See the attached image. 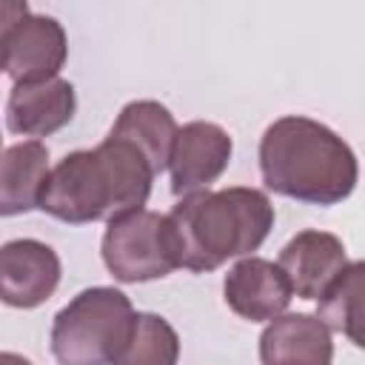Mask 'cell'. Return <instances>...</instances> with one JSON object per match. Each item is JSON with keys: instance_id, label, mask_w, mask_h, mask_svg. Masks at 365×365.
Here are the masks:
<instances>
[{"instance_id": "obj_5", "label": "cell", "mask_w": 365, "mask_h": 365, "mask_svg": "<svg viewBox=\"0 0 365 365\" xmlns=\"http://www.w3.org/2000/svg\"><path fill=\"white\" fill-rule=\"evenodd\" d=\"M103 262L117 282H151L180 268L177 234L168 214L148 208L128 211L108 220L103 242Z\"/></svg>"}, {"instance_id": "obj_9", "label": "cell", "mask_w": 365, "mask_h": 365, "mask_svg": "<svg viewBox=\"0 0 365 365\" xmlns=\"http://www.w3.org/2000/svg\"><path fill=\"white\" fill-rule=\"evenodd\" d=\"M225 305L248 322H271L285 314L294 291L285 271L265 257H242L222 279Z\"/></svg>"}, {"instance_id": "obj_8", "label": "cell", "mask_w": 365, "mask_h": 365, "mask_svg": "<svg viewBox=\"0 0 365 365\" xmlns=\"http://www.w3.org/2000/svg\"><path fill=\"white\" fill-rule=\"evenodd\" d=\"M60 285V257L40 240H11L0 245V302L9 308H37Z\"/></svg>"}, {"instance_id": "obj_16", "label": "cell", "mask_w": 365, "mask_h": 365, "mask_svg": "<svg viewBox=\"0 0 365 365\" xmlns=\"http://www.w3.org/2000/svg\"><path fill=\"white\" fill-rule=\"evenodd\" d=\"M180 336L174 325L148 311H134L131 331L111 365H177Z\"/></svg>"}, {"instance_id": "obj_3", "label": "cell", "mask_w": 365, "mask_h": 365, "mask_svg": "<svg viewBox=\"0 0 365 365\" xmlns=\"http://www.w3.org/2000/svg\"><path fill=\"white\" fill-rule=\"evenodd\" d=\"M180 268L194 274L217 271L222 262L251 257L274 228V205L265 191L231 185L182 197L168 214Z\"/></svg>"}, {"instance_id": "obj_10", "label": "cell", "mask_w": 365, "mask_h": 365, "mask_svg": "<svg viewBox=\"0 0 365 365\" xmlns=\"http://www.w3.org/2000/svg\"><path fill=\"white\" fill-rule=\"evenodd\" d=\"M277 265L285 271L291 291L297 297L319 299L325 294V288L348 265V254H345V245L336 234L308 228V231H299L297 237H291L285 242Z\"/></svg>"}, {"instance_id": "obj_2", "label": "cell", "mask_w": 365, "mask_h": 365, "mask_svg": "<svg viewBox=\"0 0 365 365\" xmlns=\"http://www.w3.org/2000/svg\"><path fill=\"white\" fill-rule=\"evenodd\" d=\"M259 174L274 194L308 205H336L354 194L359 163L334 128L288 114L274 120L259 140Z\"/></svg>"}, {"instance_id": "obj_11", "label": "cell", "mask_w": 365, "mask_h": 365, "mask_svg": "<svg viewBox=\"0 0 365 365\" xmlns=\"http://www.w3.org/2000/svg\"><path fill=\"white\" fill-rule=\"evenodd\" d=\"M74 111H77V94L74 86L63 77L46 83L11 86L6 103V125L11 134L40 140L68 125Z\"/></svg>"}, {"instance_id": "obj_7", "label": "cell", "mask_w": 365, "mask_h": 365, "mask_svg": "<svg viewBox=\"0 0 365 365\" xmlns=\"http://www.w3.org/2000/svg\"><path fill=\"white\" fill-rule=\"evenodd\" d=\"M66 57H68V40L63 23L48 14L29 11L9 34L3 71L14 80V86L46 83L60 77Z\"/></svg>"}, {"instance_id": "obj_6", "label": "cell", "mask_w": 365, "mask_h": 365, "mask_svg": "<svg viewBox=\"0 0 365 365\" xmlns=\"http://www.w3.org/2000/svg\"><path fill=\"white\" fill-rule=\"evenodd\" d=\"M234 143L228 131L208 120H194L177 128L174 148L168 157L174 197H191L208 191V185L228 168Z\"/></svg>"}, {"instance_id": "obj_18", "label": "cell", "mask_w": 365, "mask_h": 365, "mask_svg": "<svg viewBox=\"0 0 365 365\" xmlns=\"http://www.w3.org/2000/svg\"><path fill=\"white\" fill-rule=\"evenodd\" d=\"M0 365H34L31 359H26L23 354H11V351H0Z\"/></svg>"}, {"instance_id": "obj_13", "label": "cell", "mask_w": 365, "mask_h": 365, "mask_svg": "<svg viewBox=\"0 0 365 365\" xmlns=\"http://www.w3.org/2000/svg\"><path fill=\"white\" fill-rule=\"evenodd\" d=\"M46 177L48 148L40 140L0 148V217H17L37 208Z\"/></svg>"}, {"instance_id": "obj_12", "label": "cell", "mask_w": 365, "mask_h": 365, "mask_svg": "<svg viewBox=\"0 0 365 365\" xmlns=\"http://www.w3.org/2000/svg\"><path fill=\"white\" fill-rule=\"evenodd\" d=\"M262 365H331L334 339L317 314H279L259 334Z\"/></svg>"}, {"instance_id": "obj_4", "label": "cell", "mask_w": 365, "mask_h": 365, "mask_svg": "<svg viewBox=\"0 0 365 365\" xmlns=\"http://www.w3.org/2000/svg\"><path fill=\"white\" fill-rule=\"evenodd\" d=\"M134 305L111 285L80 291L54 314L51 354L60 365H111L131 331Z\"/></svg>"}, {"instance_id": "obj_14", "label": "cell", "mask_w": 365, "mask_h": 365, "mask_svg": "<svg viewBox=\"0 0 365 365\" xmlns=\"http://www.w3.org/2000/svg\"><path fill=\"white\" fill-rule=\"evenodd\" d=\"M177 120L174 114L157 103V100H134L128 106H123V111L117 114L108 137L125 140L131 143L145 163L151 165L154 177L160 171L168 168V157L174 148V137H177Z\"/></svg>"}, {"instance_id": "obj_19", "label": "cell", "mask_w": 365, "mask_h": 365, "mask_svg": "<svg viewBox=\"0 0 365 365\" xmlns=\"http://www.w3.org/2000/svg\"><path fill=\"white\" fill-rule=\"evenodd\" d=\"M0 140H3V137H0Z\"/></svg>"}, {"instance_id": "obj_15", "label": "cell", "mask_w": 365, "mask_h": 365, "mask_svg": "<svg viewBox=\"0 0 365 365\" xmlns=\"http://www.w3.org/2000/svg\"><path fill=\"white\" fill-rule=\"evenodd\" d=\"M362 279L365 265L354 259L317 299V319L328 331L348 336L356 348H362Z\"/></svg>"}, {"instance_id": "obj_1", "label": "cell", "mask_w": 365, "mask_h": 365, "mask_svg": "<svg viewBox=\"0 0 365 365\" xmlns=\"http://www.w3.org/2000/svg\"><path fill=\"white\" fill-rule=\"evenodd\" d=\"M151 182L145 157L131 143L106 137L97 148L71 151L48 168L37 208L68 225L108 222L143 208Z\"/></svg>"}, {"instance_id": "obj_17", "label": "cell", "mask_w": 365, "mask_h": 365, "mask_svg": "<svg viewBox=\"0 0 365 365\" xmlns=\"http://www.w3.org/2000/svg\"><path fill=\"white\" fill-rule=\"evenodd\" d=\"M29 3L26 0H0V71H3V54H6V43L11 29L29 14Z\"/></svg>"}]
</instances>
